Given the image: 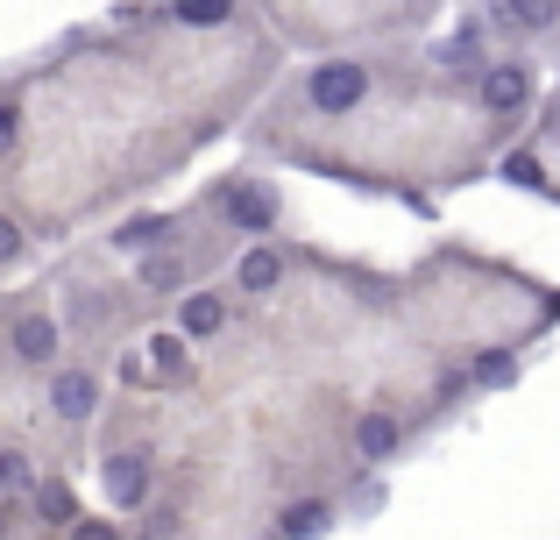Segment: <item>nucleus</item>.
<instances>
[{
	"mask_svg": "<svg viewBox=\"0 0 560 540\" xmlns=\"http://www.w3.org/2000/svg\"><path fill=\"white\" fill-rule=\"evenodd\" d=\"M185 228H191V214H128V221L107 228V250L114 256H150L164 242H178Z\"/></svg>",
	"mask_w": 560,
	"mask_h": 540,
	"instance_id": "nucleus-12",
	"label": "nucleus"
},
{
	"mask_svg": "<svg viewBox=\"0 0 560 540\" xmlns=\"http://www.w3.org/2000/svg\"><path fill=\"white\" fill-rule=\"evenodd\" d=\"M490 43H497L490 14H462V22H454L447 36L433 43V50H419V65H425V79H433V85H447V93H462V85H476V79H482V65L497 57Z\"/></svg>",
	"mask_w": 560,
	"mask_h": 540,
	"instance_id": "nucleus-5",
	"label": "nucleus"
},
{
	"mask_svg": "<svg viewBox=\"0 0 560 540\" xmlns=\"http://www.w3.org/2000/svg\"><path fill=\"white\" fill-rule=\"evenodd\" d=\"M65 540H121V527H114V519H79Z\"/></svg>",
	"mask_w": 560,
	"mask_h": 540,
	"instance_id": "nucleus-22",
	"label": "nucleus"
},
{
	"mask_svg": "<svg viewBox=\"0 0 560 540\" xmlns=\"http://www.w3.org/2000/svg\"><path fill=\"white\" fill-rule=\"evenodd\" d=\"M65 342H71V328L50 313L43 291H14V299H0V348H8L14 370L50 377L57 363H65Z\"/></svg>",
	"mask_w": 560,
	"mask_h": 540,
	"instance_id": "nucleus-3",
	"label": "nucleus"
},
{
	"mask_svg": "<svg viewBox=\"0 0 560 540\" xmlns=\"http://www.w3.org/2000/svg\"><path fill=\"white\" fill-rule=\"evenodd\" d=\"M100 405H107V377H100V363H57L50 377H43V413H50V427L79 434L100 420Z\"/></svg>",
	"mask_w": 560,
	"mask_h": 540,
	"instance_id": "nucleus-6",
	"label": "nucleus"
},
{
	"mask_svg": "<svg viewBox=\"0 0 560 540\" xmlns=\"http://www.w3.org/2000/svg\"><path fill=\"white\" fill-rule=\"evenodd\" d=\"M497 179H504V185H525V193H547L553 199V171L547 164H539V150H525V142H518V150H504V164H497Z\"/></svg>",
	"mask_w": 560,
	"mask_h": 540,
	"instance_id": "nucleus-18",
	"label": "nucleus"
},
{
	"mask_svg": "<svg viewBox=\"0 0 560 540\" xmlns=\"http://www.w3.org/2000/svg\"><path fill=\"white\" fill-rule=\"evenodd\" d=\"M191 334L178 328H150V363H156V391H191L199 384V370H191Z\"/></svg>",
	"mask_w": 560,
	"mask_h": 540,
	"instance_id": "nucleus-15",
	"label": "nucleus"
},
{
	"mask_svg": "<svg viewBox=\"0 0 560 540\" xmlns=\"http://www.w3.org/2000/svg\"><path fill=\"white\" fill-rule=\"evenodd\" d=\"M482 14L504 50H533V43L560 36V0H482Z\"/></svg>",
	"mask_w": 560,
	"mask_h": 540,
	"instance_id": "nucleus-10",
	"label": "nucleus"
},
{
	"mask_svg": "<svg viewBox=\"0 0 560 540\" xmlns=\"http://www.w3.org/2000/svg\"><path fill=\"white\" fill-rule=\"evenodd\" d=\"M234 313H242V291L234 285H191L185 299H171V328L191 334V342H220V334L234 328Z\"/></svg>",
	"mask_w": 560,
	"mask_h": 540,
	"instance_id": "nucleus-9",
	"label": "nucleus"
},
{
	"mask_svg": "<svg viewBox=\"0 0 560 540\" xmlns=\"http://www.w3.org/2000/svg\"><path fill=\"white\" fill-rule=\"evenodd\" d=\"M199 207L213 214L228 235H242V242H256V235H284V193H277L262 171H220V179L206 185Z\"/></svg>",
	"mask_w": 560,
	"mask_h": 540,
	"instance_id": "nucleus-4",
	"label": "nucleus"
},
{
	"mask_svg": "<svg viewBox=\"0 0 560 540\" xmlns=\"http://www.w3.org/2000/svg\"><path fill=\"white\" fill-rule=\"evenodd\" d=\"M0 491H8V484H0Z\"/></svg>",
	"mask_w": 560,
	"mask_h": 540,
	"instance_id": "nucleus-23",
	"label": "nucleus"
},
{
	"mask_svg": "<svg viewBox=\"0 0 560 540\" xmlns=\"http://www.w3.org/2000/svg\"><path fill=\"white\" fill-rule=\"evenodd\" d=\"M178 28H228L242 14V0H156Z\"/></svg>",
	"mask_w": 560,
	"mask_h": 540,
	"instance_id": "nucleus-17",
	"label": "nucleus"
},
{
	"mask_svg": "<svg viewBox=\"0 0 560 540\" xmlns=\"http://www.w3.org/2000/svg\"><path fill=\"white\" fill-rule=\"evenodd\" d=\"M376 93V65L370 57H319V65H305L299 79L277 85L270 107L284 114V122H348V114H362Z\"/></svg>",
	"mask_w": 560,
	"mask_h": 540,
	"instance_id": "nucleus-1",
	"label": "nucleus"
},
{
	"mask_svg": "<svg viewBox=\"0 0 560 540\" xmlns=\"http://www.w3.org/2000/svg\"><path fill=\"white\" fill-rule=\"evenodd\" d=\"M291 264H299V250H291L284 235H256V242H242V250H234L228 285L242 291V306H262V299H277V291H284Z\"/></svg>",
	"mask_w": 560,
	"mask_h": 540,
	"instance_id": "nucleus-7",
	"label": "nucleus"
},
{
	"mask_svg": "<svg viewBox=\"0 0 560 540\" xmlns=\"http://www.w3.org/2000/svg\"><path fill=\"white\" fill-rule=\"evenodd\" d=\"M334 519H341V498L334 491H305V498H291L277 513V540H327Z\"/></svg>",
	"mask_w": 560,
	"mask_h": 540,
	"instance_id": "nucleus-14",
	"label": "nucleus"
},
{
	"mask_svg": "<svg viewBox=\"0 0 560 540\" xmlns=\"http://www.w3.org/2000/svg\"><path fill=\"white\" fill-rule=\"evenodd\" d=\"M150 484H156V462H150V448H107V498H114V513H142L150 505Z\"/></svg>",
	"mask_w": 560,
	"mask_h": 540,
	"instance_id": "nucleus-11",
	"label": "nucleus"
},
{
	"mask_svg": "<svg viewBox=\"0 0 560 540\" xmlns=\"http://www.w3.org/2000/svg\"><path fill=\"white\" fill-rule=\"evenodd\" d=\"M28 519V498H14V491H0V540H14V527Z\"/></svg>",
	"mask_w": 560,
	"mask_h": 540,
	"instance_id": "nucleus-21",
	"label": "nucleus"
},
{
	"mask_svg": "<svg viewBox=\"0 0 560 540\" xmlns=\"http://www.w3.org/2000/svg\"><path fill=\"white\" fill-rule=\"evenodd\" d=\"M397 456H411L405 413H390V405H362V413H348V462H355V470H390Z\"/></svg>",
	"mask_w": 560,
	"mask_h": 540,
	"instance_id": "nucleus-8",
	"label": "nucleus"
},
{
	"mask_svg": "<svg viewBox=\"0 0 560 540\" xmlns=\"http://www.w3.org/2000/svg\"><path fill=\"white\" fill-rule=\"evenodd\" d=\"M28 519H36L43 533H71L85 519V505H79V491H71V476H36L28 484Z\"/></svg>",
	"mask_w": 560,
	"mask_h": 540,
	"instance_id": "nucleus-13",
	"label": "nucleus"
},
{
	"mask_svg": "<svg viewBox=\"0 0 560 540\" xmlns=\"http://www.w3.org/2000/svg\"><path fill=\"white\" fill-rule=\"evenodd\" d=\"M22 128H28V114H22V93H14V85L0 79V164H8V157L22 150Z\"/></svg>",
	"mask_w": 560,
	"mask_h": 540,
	"instance_id": "nucleus-19",
	"label": "nucleus"
},
{
	"mask_svg": "<svg viewBox=\"0 0 560 540\" xmlns=\"http://www.w3.org/2000/svg\"><path fill=\"white\" fill-rule=\"evenodd\" d=\"M468 107H476V122H482V142H504L511 128H525L533 107H539V65L525 50H497L490 65H482V79L468 85Z\"/></svg>",
	"mask_w": 560,
	"mask_h": 540,
	"instance_id": "nucleus-2",
	"label": "nucleus"
},
{
	"mask_svg": "<svg viewBox=\"0 0 560 540\" xmlns=\"http://www.w3.org/2000/svg\"><path fill=\"white\" fill-rule=\"evenodd\" d=\"M518 370H525V363H518V348H511V342H490V348L468 356V384H476V391H504Z\"/></svg>",
	"mask_w": 560,
	"mask_h": 540,
	"instance_id": "nucleus-16",
	"label": "nucleus"
},
{
	"mask_svg": "<svg viewBox=\"0 0 560 540\" xmlns=\"http://www.w3.org/2000/svg\"><path fill=\"white\" fill-rule=\"evenodd\" d=\"M22 256H28V228L14 221L8 207H0V271H14V264H22Z\"/></svg>",
	"mask_w": 560,
	"mask_h": 540,
	"instance_id": "nucleus-20",
	"label": "nucleus"
}]
</instances>
